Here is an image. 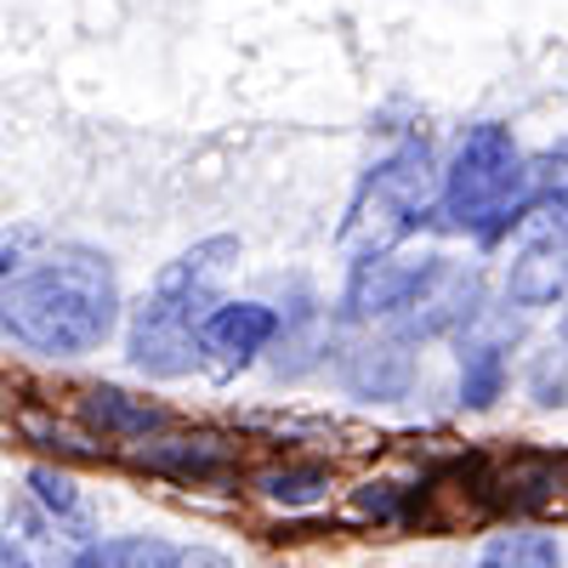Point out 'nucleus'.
Listing matches in <instances>:
<instances>
[{
    "mask_svg": "<svg viewBox=\"0 0 568 568\" xmlns=\"http://www.w3.org/2000/svg\"><path fill=\"white\" fill-rule=\"evenodd\" d=\"M194 329H200V307H187L171 291H154L149 302L136 307V318H131V364L142 375L176 382V375H187L205 358Z\"/></svg>",
    "mask_w": 568,
    "mask_h": 568,
    "instance_id": "39448f33",
    "label": "nucleus"
},
{
    "mask_svg": "<svg viewBox=\"0 0 568 568\" xmlns=\"http://www.w3.org/2000/svg\"><path fill=\"white\" fill-rule=\"evenodd\" d=\"M0 568H34V562H29V551L18 540H0Z\"/></svg>",
    "mask_w": 568,
    "mask_h": 568,
    "instance_id": "6ab92c4d",
    "label": "nucleus"
},
{
    "mask_svg": "<svg viewBox=\"0 0 568 568\" xmlns=\"http://www.w3.org/2000/svg\"><path fill=\"white\" fill-rule=\"evenodd\" d=\"M358 506L375 511V517H393V484H364L358 489Z\"/></svg>",
    "mask_w": 568,
    "mask_h": 568,
    "instance_id": "a211bd4d",
    "label": "nucleus"
},
{
    "mask_svg": "<svg viewBox=\"0 0 568 568\" xmlns=\"http://www.w3.org/2000/svg\"><path fill=\"white\" fill-rule=\"evenodd\" d=\"M478 307H484L478 267L433 256V262L415 267L409 291H404V302L393 313H398V336L404 342H426V336H449V329H460L466 318H478Z\"/></svg>",
    "mask_w": 568,
    "mask_h": 568,
    "instance_id": "20e7f679",
    "label": "nucleus"
},
{
    "mask_svg": "<svg viewBox=\"0 0 568 568\" xmlns=\"http://www.w3.org/2000/svg\"><path fill=\"white\" fill-rule=\"evenodd\" d=\"M29 489L40 495V506H45V511H58V517H74V511H80L74 484L63 478V471H52V466H34V471H29Z\"/></svg>",
    "mask_w": 568,
    "mask_h": 568,
    "instance_id": "dca6fc26",
    "label": "nucleus"
},
{
    "mask_svg": "<svg viewBox=\"0 0 568 568\" xmlns=\"http://www.w3.org/2000/svg\"><path fill=\"white\" fill-rule=\"evenodd\" d=\"M69 568H182V546L160 535H120V540L85 546Z\"/></svg>",
    "mask_w": 568,
    "mask_h": 568,
    "instance_id": "9b49d317",
    "label": "nucleus"
},
{
    "mask_svg": "<svg viewBox=\"0 0 568 568\" xmlns=\"http://www.w3.org/2000/svg\"><path fill=\"white\" fill-rule=\"evenodd\" d=\"M409 382H415V364H409V353H404L398 342H375V347H358V353L347 358V387H353L358 398L393 404V398L409 393Z\"/></svg>",
    "mask_w": 568,
    "mask_h": 568,
    "instance_id": "9d476101",
    "label": "nucleus"
},
{
    "mask_svg": "<svg viewBox=\"0 0 568 568\" xmlns=\"http://www.w3.org/2000/svg\"><path fill=\"white\" fill-rule=\"evenodd\" d=\"M478 568H562V540L540 529H511L484 546Z\"/></svg>",
    "mask_w": 568,
    "mask_h": 568,
    "instance_id": "ddd939ff",
    "label": "nucleus"
},
{
    "mask_svg": "<svg viewBox=\"0 0 568 568\" xmlns=\"http://www.w3.org/2000/svg\"><path fill=\"white\" fill-rule=\"evenodd\" d=\"M142 466H154V471H176V478H222L233 449L222 438H176V444H154V449H142L136 455Z\"/></svg>",
    "mask_w": 568,
    "mask_h": 568,
    "instance_id": "f8f14e48",
    "label": "nucleus"
},
{
    "mask_svg": "<svg viewBox=\"0 0 568 568\" xmlns=\"http://www.w3.org/2000/svg\"><path fill=\"white\" fill-rule=\"evenodd\" d=\"M324 489H329V471L313 466V460L307 466H273L256 478V495L273 500V506H313Z\"/></svg>",
    "mask_w": 568,
    "mask_h": 568,
    "instance_id": "4468645a",
    "label": "nucleus"
},
{
    "mask_svg": "<svg viewBox=\"0 0 568 568\" xmlns=\"http://www.w3.org/2000/svg\"><path fill=\"white\" fill-rule=\"evenodd\" d=\"M433 154H426V142H404L398 154H387L375 165L358 187V200L342 222V245L358 256H382L393 245H404L409 233L426 222V205H433Z\"/></svg>",
    "mask_w": 568,
    "mask_h": 568,
    "instance_id": "7ed1b4c3",
    "label": "nucleus"
},
{
    "mask_svg": "<svg viewBox=\"0 0 568 568\" xmlns=\"http://www.w3.org/2000/svg\"><path fill=\"white\" fill-rule=\"evenodd\" d=\"M535 393H540V404H546V409H551V404H562V364H557V358H546V364H540Z\"/></svg>",
    "mask_w": 568,
    "mask_h": 568,
    "instance_id": "f3484780",
    "label": "nucleus"
},
{
    "mask_svg": "<svg viewBox=\"0 0 568 568\" xmlns=\"http://www.w3.org/2000/svg\"><path fill=\"white\" fill-rule=\"evenodd\" d=\"M200 353H211L216 364H222V375L227 369H245L273 336H278V313L273 307H262V302H211L205 313H200Z\"/></svg>",
    "mask_w": 568,
    "mask_h": 568,
    "instance_id": "423d86ee",
    "label": "nucleus"
},
{
    "mask_svg": "<svg viewBox=\"0 0 568 568\" xmlns=\"http://www.w3.org/2000/svg\"><path fill=\"white\" fill-rule=\"evenodd\" d=\"M506 393V358L500 347H471L460 358V404L466 409H489Z\"/></svg>",
    "mask_w": 568,
    "mask_h": 568,
    "instance_id": "2eb2a0df",
    "label": "nucleus"
},
{
    "mask_svg": "<svg viewBox=\"0 0 568 568\" xmlns=\"http://www.w3.org/2000/svg\"><path fill=\"white\" fill-rule=\"evenodd\" d=\"M12 262H18V251H0V278L12 273Z\"/></svg>",
    "mask_w": 568,
    "mask_h": 568,
    "instance_id": "aec40b11",
    "label": "nucleus"
},
{
    "mask_svg": "<svg viewBox=\"0 0 568 568\" xmlns=\"http://www.w3.org/2000/svg\"><path fill=\"white\" fill-rule=\"evenodd\" d=\"M506 296L517 307H551V302H562V233L517 251V262L506 273Z\"/></svg>",
    "mask_w": 568,
    "mask_h": 568,
    "instance_id": "1a4fd4ad",
    "label": "nucleus"
},
{
    "mask_svg": "<svg viewBox=\"0 0 568 568\" xmlns=\"http://www.w3.org/2000/svg\"><path fill=\"white\" fill-rule=\"evenodd\" d=\"M80 420L103 438H149V433L165 426V409L149 404V398H131L120 387H91L80 398Z\"/></svg>",
    "mask_w": 568,
    "mask_h": 568,
    "instance_id": "6e6552de",
    "label": "nucleus"
},
{
    "mask_svg": "<svg viewBox=\"0 0 568 568\" xmlns=\"http://www.w3.org/2000/svg\"><path fill=\"white\" fill-rule=\"evenodd\" d=\"M524 154L506 125L484 120L460 136V149L444 171V216L460 233L478 240H500L511 222H524Z\"/></svg>",
    "mask_w": 568,
    "mask_h": 568,
    "instance_id": "f03ea898",
    "label": "nucleus"
},
{
    "mask_svg": "<svg viewBox=\"0 0 568 568\" xmlns=\"http://www.w3.org/2000/svg\"><path fill=\"white\" fill-rule=\"evenodd\" d=\"M114 318H120V284L109 256L98 251H58L0 291L7 336L45 358H80L103 347Z\"/></svg>",
    "mask_w": 568,
    "mask_h": 568,
    "instance_id": "f257e3e1",
    "label": "nucleus"
},
{
    "mask_svg": "<svg viewBox=\"0 0 568 568\" xmlns=\"http://www.w3.org/2000/svg\"><path fill=\"white\" fill-rule=\"evenodd\" d=\"M420 262H393L387 251L382 256H358L353 262V278H347V313L353 318H382L404 302L409 278H415Z\"/></svg>",
    "mask_w": 568,
    "mask_h": 568,
    "instance_id": "0eeeda50",
    "label": "nucleus"
}]
</instances>
